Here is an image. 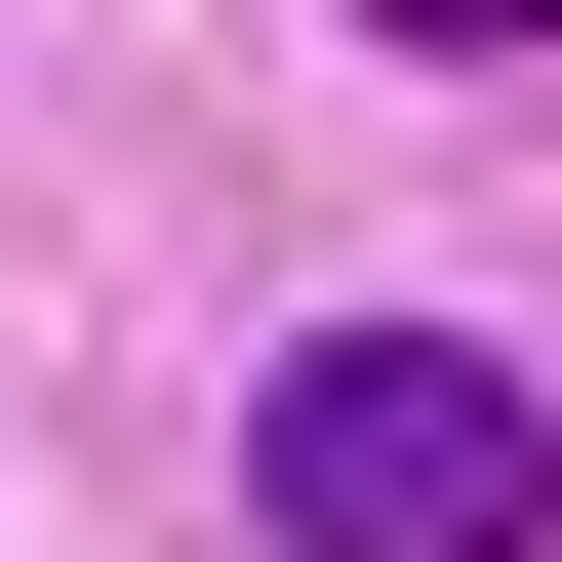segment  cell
<instances>
[{
  "label": "cell",
  "instance_id": "cell-1",
  "mask_svg": "<svg viewBox=\"0 0 562 562\" xmlns=\"http://www.w3.org/2000/svg\"><path fill=\"white\" fill-rule=\"evenodd\" d=\"M241 522L281 562H562V402L442 362V322H322V362L241 402Z\"/></svg>",
  "mask_w": 562,
  "mask_h": 562
},
{
  "label": "cell",
  "instance_id": "cell-2",
  "mask_svg": "<svg viewBox=\"0 0 562 562\" xmlns=\"http://www.w3.org/2000/svg\"><path fill=\"white\" fill-rule=\"evenodd\" d=\"M362 41H562V0H362Z\"/></svg>",
  "mask_w": 562,
  "mask_h": 562
}]
</instances>
